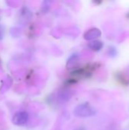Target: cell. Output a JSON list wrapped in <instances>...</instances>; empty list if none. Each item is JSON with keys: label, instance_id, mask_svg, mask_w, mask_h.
Wrapping results in <instances>:
<instances>
[{"label": "cell", "instance_id": "6da1fadb", "mask_svg": "<svg viewBox=\"0 0 129 130\" xmlns=\"http://www.w3.org/2000/svg\"><path fill=\"white\" fill-rule=\"evenodd\" d=\"M74 114L77 117L84 118V117H89L94 116L96 114V111L89 104H82L77 106L75 108Z\"/></svg>", "mask_w": 129, "mask_h": 130}, {"label": "cell", "instance_id": "7a4b0ae2", "mask_svg": "<svg viewBox=\"0 0 129 130\" xmlns=\"http://www.w3.org/2000/svg\"><path fill=\"white\" fill-rule=\"evenodd\" d=\"M100 34H101V32H100V30L99 29L94 28V29L89 30L87 33H85L84 35V37L85 40H90L94 39V38L100 36Z\"/></svg>", "mask_w": 129, "mask_h": 130}, {"label": "cell", "instance_id": "3957f363", "mask_svg": "<svg viewBox=\"0 0 129 130\" xmlns=\"http://www.w3.org/2000/svg\"><path fill=\"white\" fill-rule=\"evenodd\" d=\"M103 43L100 40H93L88 43V46L94 51L100 50L101 48L103 47Z\"/></svg>", "mask_w": 129, "mask_h": 130}]
</instances>
